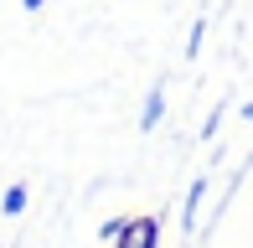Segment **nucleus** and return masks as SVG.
I'll return each instance as SVG.
<instances>
[{"label":"nucleus","instance_id":"nucleus-1","mask_svg":"<svg viewBox=\"0 0 253 248\" xmlns=\"http://www.w3.org/2000/svg\"><path fill=\"white\" fill-rule=\"evenodd\" d=\"M150 238H155V228H150V222H134V228H129V238H124V248H150Z\"/></svg>","mask_w":253,"mask_h":248}]
</instances>
